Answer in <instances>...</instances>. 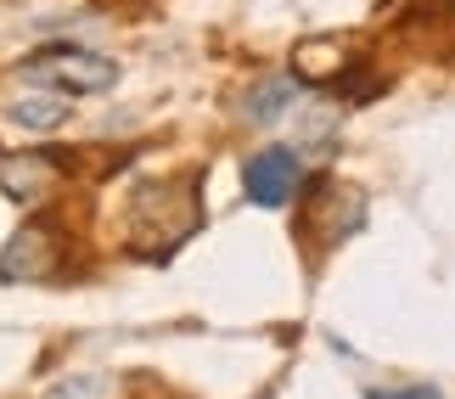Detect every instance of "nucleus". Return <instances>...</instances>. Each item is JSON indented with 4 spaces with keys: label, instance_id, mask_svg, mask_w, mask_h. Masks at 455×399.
<instances>
[{
    "label": "nucleus",
    "instance_id": "1",
    "mask_svg": "<svg viewBox=\"0 0 455 399\" xmlns=\"http://www.w3.org/2000/svg\"><path fill=\"white\" fill-rule=\"evenodd\" d=\"M28 84H45L51 96H101L118 84V62L84 45H40L34 57L17 62Z\"/></svg>",
    "mask_w": 455,
    "mask_h": 399
},
{
    "label": "nucleus",
    "instance_id": "2",
    "mask_svg": "<svg viewBox=\"0 0 455 399\" xmlns=\"http://www.w3.org/2000/svg\"><path fill=\"white\" fill-rule=\"evenodd\" d=\"M57 231L45 219H28L0 248V282H45V275H57Z\"/></svg>",
    "mask_w": 455,
    "mask_h": 399
},
{
    "label": "nucleus",
    "instance_id": "3",
    "mask_svg": "<svg viewBox=\"0 0 455 399\" xmlns=\"http://www.w3.org/2000/svg\"><path fill=\"white\" fill-rule=\"evenodd\" d=\"M304 175V158H299V147H265V152H253L248 169H242V186H248V203L259 208H282L292 197V186H299Z\"/></svg>",
    "mask_w": 455,
    "mask_h": 399
},
{
    "label": "nucleus",
    "instance_id": "4",
    "mask_svg": "<svg viewBox=\"0 0 455 399\" xmlns=\"http://www.w3.org/2000/svg\"><path fill=\"white\" fill-rule=\"evenodd\" d=\"M292 108H299V79L292 74H265L242 96V118H248V124H275V118H287Z\"/></svg>",
    "mask_w": 455,
    "mask_h": 399
},
{
    "label": "nucleus",
    "instance_id": "5",
    "mask_svg": "<svg viewBox=\"0 0 455 399\" xmlns=\"http://www.w3.org/2000/svg\"><path fill=\"white\" fill-rule=\"evenodd\" d=\"M51 180H57L51 152H28V158H6V164H0V192H6L12 203H40L51 192Z\"/></svg>",
    "mask_w": 455,
    "mask_h": 399
},
{
    "label": "nucleus",
    "instance_id": "6",
    "mask_svg": "<svg viewBox=\"0 0 455 399\" xmlns=\"http://www.w3.org/2000/svg\"><path fill=\"white\" fill-rule=\"evenodd\" d=\"M6 118L17 130H57L62 118H68V96H17V101H6Z\"/></svg>",
    "mask_w": 455,
    "mask_h": 399
},
{
    "label": "nucleus",
    "instance_id": "7",
    "mask_svg": "<svg viewBox=\"0 0 455 399\" xmlns=\"http://www.w3.org/2000/svg\"><path fill=\"white\" fill-rule=\"evenodd\" d=\"M101 394H108V377L84 371V377H62V383L51 388L45 399H101Z\"/></svg>",
    "mask_w": 455,
    "mask_h": 399
},
{
    "label": "nucleus",
    "instance_id": "8",
    "mask_svg": "<svg viewBox=\"0 0 455 399\" xmlns=\"http://www.w3.org/2000/svg\"><path fill=\"white\" fill-rule=\"evenodd\" d=\"M365 399H439V388L416 383V388H365Z\"/></svg>",
    "mask_w": 455,
    "mask_h": 399
}]
</instances>
